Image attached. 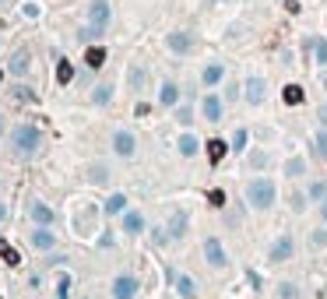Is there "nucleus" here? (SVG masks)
Returning a JSON list of instances; mask_svg holds the SVG:
<instances>
[{
	"mask_svg": "<svg viewBox=\"0 0 327 299\" xmlns=\"http://www.w3.org/2000/svg\"><path fill=\"white\" fill-rule=\"evenodd\" d=\"M109 18H113L109 0H92V4H88V25L77 32V39H81V43H92V39H99V35L109 28Z\"/></svg>",
	"mask_w": 327,
	"mask_h": 299,
	"instance_id": "1",
	"label": "nucleus"
},
{
	"mask_svg": "<svg viewBox=\"0 0 327 299\" xmlns=\"http://www.w3.org/2000/svg\"><path fill=\"white\" fill-rule=\"evenodd\" d=\"M11 144L18 155H35L39 148H43V130H39L35 123H18L11 130Z\"/></svg>",
	"mask_w": 327,
	"mask_h": 299,
	"instance_id": "2",
	"label": "nucleus"
},
{
	"mask_svg": "<svg viewBox=\"0 0 327 299\" xmlns=\"http://www.w3.org/2000/svg\"><path fill=\"white\" fill-rule=\"evenodd\" d=\"M274 197H278V190H274L271 179H254V183L247 186V201H250V208H257V211H267V208L274 204Z\"/></svg>",
	"mask_w": 327,
	"mask_h": 299,
	"instance_id": "3",
	"label": "nucleus"
},
{
	"mask_svg": "<svg viewBox=\"0 0 327 299\" xmlns=\"http://www.w3.org/2000/svg\"><path fill=\"white\" fill-rule=\"evenodd\" d=\"M204 260H208L211 268H218V271L229 264V257H225V250H222V239H215V236L204 239Z\"/></svg>",
	"mask_w": 327,
	"mask_h": 299,
	"instance_id": "4",
	"label": "nucleus"
},
{
	"mask_svg": "<svg viewBox=\"0 0 327 299\" xmlns=\"http://www.w3.org/2000/svg\"><path fill=\"white\" fill-rule=\"evenodd\" d=\"M134 148H137V141H134L131 130H116V134H113V152H116L120 159H131Z\"/></svg>",
	"mask_w": 327,
	"mask_h": 299,
	"instance_id": "5",
	"label": "nucleus"
},
{
	"mask_svg": "<svg viewBox=\"0 0 327 299\" xmlns=\"http://www.w3.org/2000/svg\"><path fill=\"white\" fill-rule=\"evenodd\" d=\"M28 67H32V53H28L25 46H21V50H14V53H11V60H7V70L14 74V78H25Z\"/></svg>",
	"mask_w": 327,
	"mask_h": 299,
	"instance_id": "6",
	"label": "nucleus"
},
{
	"mask_svg": "<svg viewBox=\"0 0 327 299\" xmlns=\"http://www.w3.org/2000/svg\"><path fill=\"white\" fill-rule=\"evenodd\" d=\"M292 253H296V243H292V236H278V239L271 243V253H267V257L274 260V264H281V260H289Z\"/></svg>",
	"mask_w": 327,
	"mask_h": 299,
	"instance_id": "7",
	"label": "nucleus"
},
{
	"mask_svg": "<svg viewBox=\"0 0 327 299\" xmlns=\"http://www.w3.org/2000/svg\"><path fill=\"white\" fill-rule=\"evenodd\" d=\"M137 296V278L134 275H120L113 282V299H134Z\"/></svg>",
	"mask_w": 327,
	"mask_h": 299,
	"instance_id": "8",
	"label": "nucleus"
},
{
	"mask_svg": "<svg viewBox=\"0 0 327 299\" xmlns=\"http://www.w3.org/2000/svg\"><path fill=\"white\" fill-rule=\"evenodd\" d=\"M200 117L208 120V123H218L222 120V99L218 95H204L200 99Z\"/></svg>",
	"mask_w": 327,
	"mask_h": 299,
	"instance_id": "9",
	"label": "nucleus"
},
{
	"mask_svg": "<svg viewBox=\"0 0 327 299\" xmlns=\"http://www.w3.org/2000/svg\"><path fill=\"white\" fill-rule=\"evenodd\" d=\"M194 39H190V32H169V39H166V46H169V53H176V57H187L194 46H190Z\"/></svg>",
	"mask_w": 327,
	"mask_h": 299,
	"instance_id": "10",
	"label": "nucleus"
},
{
	"mask_svg": "<svg viewBox=\"0 0 327 299\" xmlns=\"http://www.w3.org/2000/svg\"><path fill=\"white\" fill-rule=\"evenodd\" d=\"M264 95H267V81L261 78V74H254V78L247 81V102H250V106H261Z\"/></svg>",
	"mask_w": 327,
	"mask_h": 299,
	"instance_id": "11",
	"label": "nucleus"
},
{
	"mask_svg": "<svg viewBox=\"0 0 327 299\" xmlns=\"http://www.w3.org/2000/svg\"><path fill=\"white\" fill-rule=\"evenodd\" d=\"M32 246H35L39 253H50V250L57 246V236H53V233H50L46 226H39V229L32 233Z\"/></svg>",
	"mask_w": 327,
	"mask_h": 299,
	"instance_id": "12",
	"label": "nucleus"
},
{
	"mask_svg": "<svg viewBox=\"0 0 327 299\" xmlns=\"http://www.w3.org/2000/svg\"><path fill=\"white\" fill-rule=\"evenodd\" d=\"M28 215H32V222L35 226H53V208L50 204H43V201H32V208H28Z\"/></svg>",
	"mask_w": 327,
	"mask_h": 299,
	"instance_id": "13",
	"label": "nucleus"
},
{
	"mask_svg": "<svg viewBox=\"0 0 327 299\" xmlns=\"http://www.w3.org/2000/svg\"><path fill=\"white\" fill-rule=\"evenodd\" d=\"M124 233L127 236H141L144 233V215L141 211H124Z\"/></svg>",
	"mask_w": 327,
	"mask_h": 299,
	"instance_id": "14",
	"label": "nucleus"
},
{
	"mask_svg": "<svg viewBox=\"0 0 327 299\" xmlns=\"http://www.w3.org/2000/svg\"><path fill=\"white\" fill-rule=\"evenodd\" d=\"M222 78H225V67H222V63H204V70H200V85H208V88H211V85H218Z\"/></svg>",
	"mask_w": 327,
	"mask_h": 299,
	"instance_id": "15",
	"label": "nucleus"
},
{
	"mask_svg": "<svg viewBox=\"0 0 327 299\" xmlns=\"http://www.w3.org/2000/svg\"><path fill=\"white\" fill-rule=\"evenodd\" d=\"M303 99H306L303 85H285V88H281V102H285V106H303Z\"/></svg>",
	"mask_w": 327,
	"mask_h": 299,
	"instance_id": "16",
	"label": "nucleus"
},
{
	"mask_svg": "<svg viewBox=\"0 0 327 299\" xmlns=\"http://www.w3.org/2000/svg\"><path fill=\"white\" fill-rule=\"evenodd\" d=\"M229 148H232V144H225L222 137H211V141H208V162H215V166H218V162L225 159Z\"/></svg>",
	"mask_w": 327,
	"mask_h": 299,
	"instance_id": "17",
	"label": "nucleus"
},
{
	"mask_svg": "<svg viewBox=\"0 0 327 299\" xmlns=\"http://www.w3.org/2000/svg\"><path fill=\"white\" fill-rule=\"evenodd\" d=\"M187 226H190V218H187V211H176V215L169 218V239H180V236L187 233Z\"/></svg>",
	"mask_w": 327,
	"mask_h": 299,
	"instance_id": "18",
	"label": "nucleus"
},
{
	"mask_svg": "<svg viewBox=\"0 0 327 299\" xmlns=\"http://www.w3.org/2000/svg\"><path fill=\"white\" fill-rule=\"evenodd\" d=\"M176 148H180V155H183V159H194V155H197V148H200V141H197L194 134H180V144H176Z\"/></svg>",
	"mask_w": 327,
	"mask_h": 299,
	"instance_id": "19",
	"label": "nucleus"
},
{
	"mask_svg": "<svg viewBox=\"0 0 327 299\" xmlns=\"http://www.w3.org/2000/svg\"><path fill=\"white\" fill-rule=\"evenodd\" d=\"M158 102H162V106H176V102H180V88H176V81H166V85H162Z\"/></svg>",
	"mask_w": 327,
	"mask_h": 299,
	"instance_id": "20",
	"label": "nucleus"
},
{
	"mask_svg": "<svg viewBox=\"0 0 327 299\" xmlns=\"http://www.w3.org/2000/svg\"><path fill=\"white\" fill-rule=\"evenodd\" d=\"M85 63H88L92 70H99V67L106 63V50H102V46H88V50H85Z\"/></svg>",
	"mask_w": 327,
	"mask_h": 299,
	"instance_id": "21",
	"label": "nucleus"
},
{
	"mask_svg": "<svg viewBox=\"0 0 327 299\" xmlns=\"http://www.w3.org/2000/svg\"><path fill=\"white\" fill-rule=\"evenodd\" d=\"M0 257H4L11 268H18V264H21V253H18V250H14V246H11L4 236H0Z\"/></svg>",
	"mask_w": 327,
	"mask_h": 299,
	"instance_id": "22",
	"label": "nucleus"
},
{
	"mask_svg": "<svg viewBox=\"0 0 327 299\" xmlns=\"http://www.w3.org/2000/svg\"><path fill=\"white\" fill-rule=\"evenodd\" d=\"M11 99H18V102H25V106H32L39 95L28 88V85H11Z\"/></svg>",
	"mask_w": 327,
	"mask_h": 299,
	"instance_id": "23",
	"label": "nucleus"
},
{
	"mask_svg": "<svg viewBox=\"0 0 327 299\" xmlns=\"http://www.w3.org/2000/svg\"><path fill=\"white\" fill-rule=\"evenodd\" d=\"M92 102H95V106H109V102H113V85L102 81V85L92 92Z\"/></svg>",
	"mask_w": 327,
	"mask_h": 299,
	"instance_id": "24",
	"label": "nucleus"
},
{
	"mask_svg": "<svg viewBox=\"0 0 327 299\" xmlns=\"http://www.w3.org/2000/svg\"><path fill=\"white\" fill-rule=\"evenodd\" d=\"M173 282H176V292H180L183 299H190V296L197 292V285H194V278H190V275H176Z\"/></svg>",
	"mask_w": 327,
	"mask_h": 299,
	"instance_id": "25",
	"label": "nucleus"
},
{
	"mask_svg": "<svg viewBox=\"0 0 327 299\" xmlns=\"http://www.w3.org/2000/svg\"><path fill=\"white\" fill-rule=\"evenodd\" d=\"M57 81H60V85H70V81H74V63H70V60H60V63H57Z\"/></svg>",
	"mask_w": 327,
	"mask_h": 299,
	"instance_id": "26",
	"label": "nucleus"
},
{
	"mask_svg": "<svg viewBox=\"0 0 327 299\" xmlns=\"http://www.w3.org/2000/svg\"><path fill=\"white\" fill-rule=\"evenodd\" d=\"M120 211H127V197L124 194H113L106 201V215H120Z\"/></svg>",
	"mask_w": 327,
	"mask_h": 299,
	"instance_id": "27",
	"label": "nucleus"
},
{
	"mask_svg": "<svg viewBox=\"0 0 327 299\" xmlns=\"http://www.w3.org/2000/svg\"><path fill=\"white\" fill-rule=\"evenodd\" d=\"M310 46H313V57H317V63L324 67V63H327V39H310Z\"/></svg>",
	"mask_w": 327,
	"mask_h": 299,
	"instance_id": "28",
	"label": "nucleus"
},
{
	"mask_svg": "<svg viewBox=\"0 0 327 299\" xmlns=\"http://www.w3.org/2000/svg\"><path fill=\"white\" fill-rule=\"evenodd\" d=\"M285 173H289V176H303V173H306V162H303V159H289Z\"/></svg>",
	"mask_w": 327,
	"mask_h": 299,
	"instance_id": "29",
	"label": "nucleus"
},
{
	"mask_svg": "<svg viewBox=\"0 0 327 299\" xmlns=\"http://www.w3.org/2000/svg\"><path fill=\"white\" fill-rule=\"evenodd\" d=\"M141 85H144V67H131V88L137 92Z\"/></svg>",
	"mask_w": 327,
	"mask_h": 299,
	"instance_id": "30",
	"label": "nucleus"
},
{
	"mask_svg": "<svg viewBox=\"0 0 327 299\" xmlns=\"http://www.w3.org/2000/svg\"><path fill=\"white\" fill-rule=\"evenodd\" d=\"M310 246H313V250H324V246H327V233H324V229H317V233L310 236Z\"/></svg>",
	"mask_w": 327,
	"mask_h": 299,
	"instance_id": "31",
	"label": "nucleus"
},
{
	"mask_svg": "<svg viewBox=\"0 0 327 299\" xmlns=\"http://www.w3.org/2000/svg\"><path fill=\"white\" fill-rule=\"evenodd\" d=\"M67 296H70V275H64L57 282V299H67Z\"/></svg>",
	"mask_w": 327,
	"mask_h": 299,
	"instance_id": "32",
	"label": "nucleus"
},
{
	"mask_svg": "<svg viewBox=\"0 0 327 299\" xmlns=\"http://www.w3.org/2000/svg\"><path fill=\"white\" fill-rule=\"evenodd\" d=\"M247 148V130H236V137H232V152H243Z\"/></svg>",
	"mask_w": 327,
	"mask_h": 299,
	"instance_id": "33",
	"label": "nucleus"
},
{
	"mask_svg": "<svg viewBox=\"0 0 327 299\" xmlns=\"http://www.w3.org/2000/svg\"><path fill=\"white\" fill-rule=\"evenodd\" d=\"M92 179H95V183H106V179H109V169H106V166H92Z\"/></svg>",
	"mask_w": 327,
	"mask_h": 299,
	"instance_id": "34",
	"label": "nucleus"
},
{
	"mask_svg": "<svg viewBox=\"0 0 327 299\" xmlns=\"http://www.w3.org/2000/svg\"><path fill=\"white\" fill-rule=\"evenodd\" d=\"M250 166H254V169H264V166H267V155H264V152H254V155H250Z\"/></svg>",
	"mask_w": 327,
	"mask_h": 299,
	"instance_id": "35",
	"label": "nucleus"
},
{
	"mask_svg": "<svg viewBox=\"0 0 327 299\" xmlns=\"http://www.w3.org/2000/svg\"><path fill=\"white\" fill-rule=\"evenodd\" d=\"M317 152L327 159V130H320V134H317Z\"/></svg>",
	"mask_w": 327,
	"mask_h": 299,
	"instance_id": "36",
	"label": "nucleus"
},
{
	"mask_svg": "<svg viewBox=\"0 0 327 299\" xmlns=\"http://www.w3.org/2000/svg\"><path fill=\"white\" fill-rule=\"evenodd\" d=\"M278 296H281V299H296V285H289V282H285V285L278 289Z\"/></svg>",
	"mask_w": 327,
	"mask_h": 299,
	"instance_id": "37",
	"label": "nucleus"
},
{
	"mask_svg": "<svg viewBox=\"0 0 327 299\" xmlns=\"http://www.w3.org/2000/svg\"><path fill=\"white\" fill-rule=\"evenodd\" d=\"M310 197L313 201H324V183H310Z\"/></svg>",
	"mask_w": 327,
	"mask_h": 299,
	"instance_id": "38",
	"label": "nucleus"
},
{
	"mask_svg": "<svg viewBox=\"0 0 327 299\" xmlns=\"http://www.w3.org/2000/svg\"><path fill=\"white\" fill-rule=\"evenodd\" d=\"M208 201H211L215 208H222V204H225V194H222V190H211V194H208Z\"/></svg>",
	"mask_w": 327,
	"mask_h": 299,
	"instance_id": "39",
	"label": "nucleus"
},
{
	"mask_svg": "<svg viewBox=\"0 0 327 299\" xmlns=\"http://www.w3.org/2000/svg\"><path fill=\"white\" fill-rule=\"evenodd\" d=\"M99 246L109 250V246H113V233H102V236H99Z\"/></svg>",
	"mask_w": 327,
	"mask_h": 299,
	"instance_id": "40",
	"label": "nucleus"
},
{
	"mask_svg": "<svg viewBox=\"0 0 327 299\" xmlns=\"http://www.w3.org/2000/svg\"><path fill=\"white\" fill-rule=\"evenodd\" d=\"M180 123H190V106H180Z\"/></svg>",
	"mask_w": 327,
	"mask_h": 299,
	"instance_id": "41",
	"label": "nucleus"
},
{
	"mask_svg": "<svg viewBox=\"0 0 327 299\" xmlns=\"http://www.w3.org/2000/svg\"><path fill=\"white\" fill-rule=\"evenodd\" d=\"M25 14L28 18H39V4H25Z\"/></svg>",
	"mask_w": 327,
	"mask_h": 299,
	"instance_id": "42",
	"label": "nucleus"
},
{
	"mask_svg": "<svg viewBox=\"0 0 327 299\" xmlns=\"http://www.w3.org/2000/svg\"><path fill=\"white\" fill-rule=\"evenodd\" d=\"M4 218H7V204H4V201H0V222H4Z\"/></svg>",
	"mask_w": 327,
	"mask_h": 299,
	"instance_id": "43",
	"label": "nucleus"
},
{
	"mask_svg": "<svg viewBox=\"0 0 327 299\" xmlns=\"http://www.w3.org/2000/svg\"><path fill=\"white\" fill-rule=\"evenodd\" d=\"M320 123H327V106H324V109H320Z\"/></svg>",
	"mask_w": 327,
	"mask_h": 299,
	"instance_id": "44",
	"label": "nucleus"
},
{
	"mask_svg": "<svg viewBox=\"0 0 327 299\" xmlns=\"http://www.w3.org/2000/svg\"><path fill=\"white\" fill-rule=\"evenodd\" d=\"M320 215H324V222H327V201H324V204H320Z\"/></svg>",
	"mask_w": 327,
	"mask_h": 299,
	"instance_id": "45",
	"label": "nucleus"
},
{
	"mask_svg": "<svg viewBox=\"0 0 327 299\" xmlns=\"http://www.w3.org/2000/svg\"><path fill=\"white\" fill-rule=\"evenodd\" d=\"M0 134H4V117H0Z\"/></svg>",
	"mask_w": 327,
	"mask_h": 299,
	"instance_id": "46",
	"label": "nucleus"
},
{
	"mask_svg": "<svg viewBox=\"0 0 327 299\" xmlns=\"http://www.w3.org/2000/svg\"><path fill=\"white\" fill-rule=\"evenodd\" d=\"M0 81H4V67H0Z\"/></svg>",
	"mask_w": 327,
	"mask_h": 299,
	"instance_id": "47",
	"label": "nucleus"
},
{
	"mask_svg": "<svg viewBox=\"0 0 327 299\" xmlns=\"http://www.w3.org/2000/svg\"><path fill=\"white\" fill-rule=\"evenodd\" d=\"M4 4H7V0H0V7H4Z\"/></svg>",
	"mask_w": 327,
	"mask_h": 299,
	"instance_id": "48",
	"label": "nucleus"
}]
</instances>
